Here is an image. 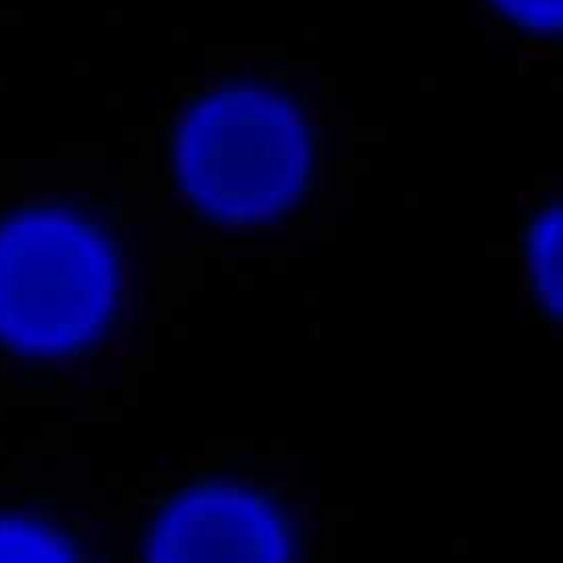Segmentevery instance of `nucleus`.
<instances>
[{
    "mask_svg": "<svg viewBox=\"0 0 563 563\" xmlns=\"http://www.w3.org/2000/svg\"><path fill=\"white\" fill-rule=\"evenodd\" d=\"M178 172L189 194L224 218H257L299 187L306 141L292 110L257 90H227L183 123Z\"/></svg>",
    "mask_w": 563,
    "mask_h": 563,
    "instance_id": "nucleus-1",
    "label": "nucleus"
},
{
    "mask_svg": "<svg viewBox=\"0 0 563 563\" xmlns=\"http://www.w3.org/2000/svg\"><path fill=\"white\" fill-rule=\"evenodd\" d=\"M530 266L543 299L559 308L561 299V218L556 211L541 218L530 242Z\"/></svg>",
    "mask_w": 563,
    "mask_h": 563,
    "instance_id": "nucleus-4",
    "label": "nucleus"
},
{
    "mask_svg": "<svg viewBox=\"0 0 563 563\" xmlns=\"http://www.w3.org/2000/svg\"><path fill=\"white\" fill-rule=\"evenodd\" d=\"M277 517L255 497L207 488L178 499L161 519L150 563H284Z\"/></svg>",
    "mask_w": 563,
    "mask_h": 563,
    "instance_id": "nucleus-3",
    "label": "nucleus"
},
{
    "mask_svg": "<svg viewBox=\"0 0 563 563\" xmlns=\"http://www.w3.org/2000/svg\"><path fill=\"white\" fill-rule=\"evenodd\" d=\"M110 292V260L81 224L31 216L0 233V328L13 339L73 343L101 321Z\"/></svg>",
    "mask_w": 563,
    "mask_h": 563,
    "instance_id": "nucleus-2",
    "label": "nucleus"
},
{
    "mask_svg": "<svg viewBox=\"0 0 563 563\" xmlns=\"http://www.w3.org/2000/svg\"><path fill=\"white\" fill-rule=\"evenodd\" d=\"M517 20L537 29H556L563 18V0H495Z\"/></svg>",
    "mask_w": 563,
    "mask_h": 563,
    "instance_id": "nucleus-6",
    "label": "nucleus"
},
{
    "mask_svg": "<svg viewBox=\"0 0 563 563\" xmlns=\"http://www.w3.org/2000/svg\"><path fill=\"white\" fill-rule=\"evenodd\" d=\"M0 563H68L59 548L46 537L22 530L0 528Z\"/></svg>",
    "mask_w": 563,
    "mask_h": 563,
    "instance_id": "nucleus-5",
    "label": "nucleus"
}]
</instances>
